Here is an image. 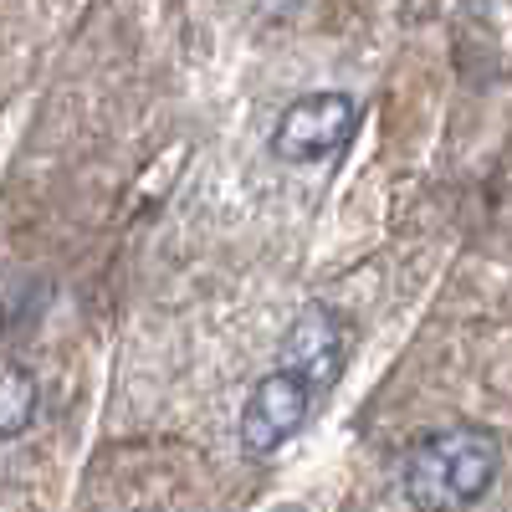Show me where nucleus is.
I'll list each match as a JSON object with an SVG mask.
<instances>
[{
    "instance_id": "7ed1b4c3",
    "label": "nucleus",
    "mask_w": 512,
    "mask_h": 512,
    "mask_svg": "<svg viewBox=\"0 0 512 512\" xmlns=\"http://www.w3.org/2000/svg\"><path fill=\"white\" fill-rule=\"evenodd\" d=\"M313 410H318V390L303 374H292V369L262 374L241 405V425H236L241 451L246 456H277L292 436H303Z\"/></svg>"
},
{
    "instance_id": "423d86ee",
    "label": "nucleus",
    "mask_w": 512,
    "mask_h": 512,
    "mask_svg": "<svg viewBox=\"0 0 512 512\" xmlns=\"http://www.w3.org/2000/svg\"><path fill=\"white\" fill-rule=\"evenodd\" d=\"M277 512H308V507H297V502H287V507H277Z\"/></svg>"
},
{
    "instance_id": "20e7f679",
    "label": "nucleus",
    "mask_w": 512,
    "mask_h": 512,
    "mask_svg": "<svg viewBox=\"0 0 512 512\" xmlns=\"http://www.w3.org/2000/svg\"><path fill=\"white\" fill-rule=\"evenodd\" d=\"M282 354H287L282 369L303 374L313 390L338 384V374H344V364H349V323H344V313L328 308V303H308L292 318V328L282 338Z\"/></svg>"
},
{
    "instance_id": "f03ea898",
    "label": "nucleus",
    "mask_w": 512,
    "mask_h": 512,
    "mask_svg": "<svg viewBox=\"0 0 512 512\" xmlns=\"http://www.w3.org/2000/svg\"><path fill=\"white\" fill-rule=\"evenodd\" d=\"M354 134H359V103L349 93H303L277 113L267 149L282 164H323L344 154Z\"/></svg>"
},
{
    "instance_id": "f257e3e1",
    "label": "nucleus",
    "mask_w": 512,
    "mask_h": 512,
    "mask_svg": "<svg viewBox=\"0 0 512 512\" xmlns=\"http://www.w3.org/2000/svg\"><path fill=\"white\" fill-rule=\"evenodd\" d=\"M502 472V441L482 425L420 436L400 461V497L410 512H466L477 507Z\"/></svg>"
},
{
    "instance_id": "39448f33",
    "label": "nucleus",
    "mask_w": 512,
    "mask_h": 512,
    "mask_svg": "<svg viewBox=\"0 0 512 512\" xmlns=\"http://www.w3.org/2000/svg\"><path fill=\"white\" fill-rule=\"evenodd\" d=\"M41 410V379L26 364H0V446L31 431Z\"/></svg>"
}]
</instances>
